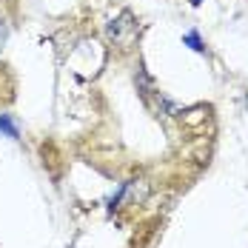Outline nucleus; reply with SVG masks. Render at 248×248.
I'll return each instance as SVG.
<instances>
[{
    "instance_id": "nucleus-1",
    "label": "nucleus",
    "mask_w": 248,
    "mask_h": 248,
    "mask_svg": "<svg viewBox=\"0 0 248 248\" xmlns=\"http://www.w3.org/2000/svg\"><path fill=\"white\" fill-rule=\"evenodd\" d=\"M106 37L114 43V46H120V49H128L131 43H134V37H137V20H134V15L125 9L120 12L111 23L106 26Z\"/></svg>"
},
{
    "instance_id": "nucleus-2",
    "label": "nucleus",
    "mask_w": 248,
    "mask_h": 248,
    "mask_svg": "<svg viewBox=\"0 0 248 248\" xmlns=\"http://www.w3.org/2000/svg\"><path fill=\"white\" fill-rule=\"evenodd\" d=\"M0 131H3L6 137H12V140H17V137H20V131H17L15 120H12V114H0Z\"/></svg>"
},
{
    "instance_id": "nucleus-3",
    "label": "nucleus",
    "mask_w": 248,
    "mask_h": 248,
    "mask_svg": "<svg viewBox=\"0 0 248 248\" xmlns=\"http://www.w3.org/2000/svg\"><path fill=\"white\" fill-rule=\"evenodd\" d=\"M183 43H186V46H191L194 51H205V46H202V40H200L197 31H188V34H183Z\"/></svg>"
},
{
    "instance_id": "nucleus-4",
    "label": "nucleus",
    "mask_w": 248,
    "mask_h": 248,
    "mask_svg": "<svg viewBox=\"0 0 248 248\" xmlns=\"http://www.w3.org/2000/svg\"><path fill=\"white\" fill-rule=\"evenodd\" d=\"M6 40H9V23L0 20V51H3V46H6Z\"/></svg>"
},
{
    "instance_id": "nucleus-5",
    "label": "nucleus",
    "mask_w": 248,
    "mask_h": 248,
    "mask_svg": "<svg viewBox=\"0 0 248 248\" xmlns=\"http://www.w3.org/2000/svg\"><path fill=\"white\" fill-rule=\"evenodd\" d=\"M191 3H194V6H200V3H202V0H191Z\"/></svg>"
}]
</instances>
